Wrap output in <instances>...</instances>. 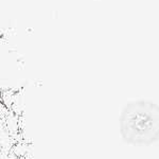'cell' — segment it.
<instances>
[{
    "instance_id": "obj_1",
    "label": "cell",
    "mask_w": 159,
    "mask_h": 159,
    "mask_svg": "<svg viewBox=\"0 0 159 159\" xmlns=\"http://www.w3.org/2000/svg\"><path fill=\"white\" fill-rule=\"evenodd\" d=\"M123 141L135 147H148L158 140L159 108L151 101H134L124 107L120 116Z\"/></svg>"
}]
</instances>
